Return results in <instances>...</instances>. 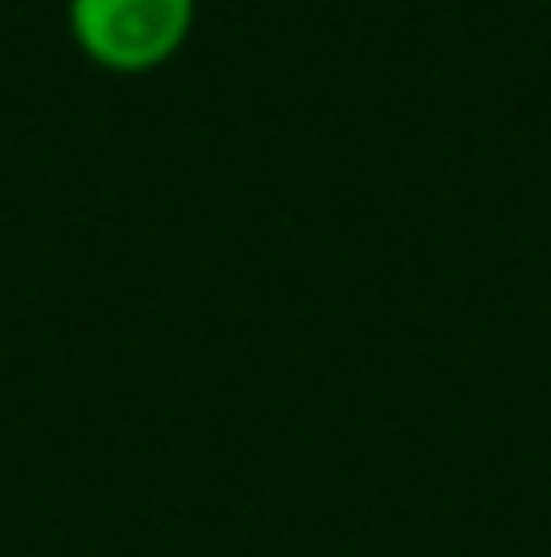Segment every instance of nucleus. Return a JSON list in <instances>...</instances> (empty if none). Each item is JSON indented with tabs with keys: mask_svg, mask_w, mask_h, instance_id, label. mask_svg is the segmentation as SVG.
Returning <instances> with one entry per match:
<instances>
[{
	"mask_svg": "<svg viewBox=\"0 0 551 557\" xmlns=\"http://www.w3.org/2000/svg\"><path fill=\"white\" fill-rule=\"evenodd\" d=\"M195 27V0H71L76 49L120 76L168 65Z\"/></svg>",
	"mask_w": 551,
	"mask_h": 557,
	"instance_id": "nucleus-1",
	"label": "nucleus"
}]
</instances>
